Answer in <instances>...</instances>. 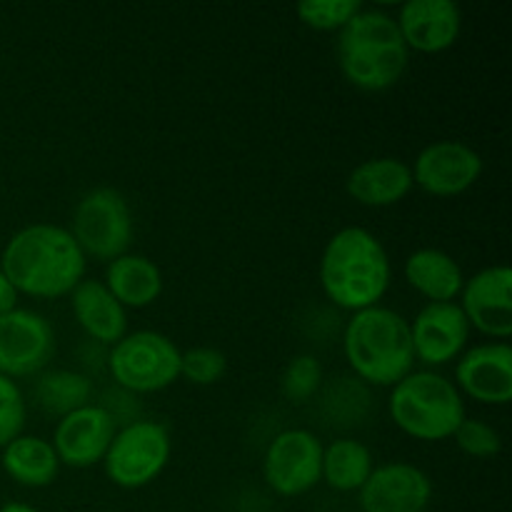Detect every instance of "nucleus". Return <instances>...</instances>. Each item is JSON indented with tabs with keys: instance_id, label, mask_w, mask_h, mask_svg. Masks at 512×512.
I'll return each instance as SVG.
<instances>
[{
	"instance_id": "nucleus-1",
	"label": "nucleus",
	"mask_w": 512,
	"mask_h": 512,
	"mask_svg": "<svg viewBox=\"0 0 512 512\" xmlns=\"http://www.w3.org/2000/svg\"><path fill=\"white\" fill-rule=\"evenodd\" d=\"M88 258L68 228L33 223L20 228L0 253V270L18 295L63 298L85 280Z\"/></svg>"
},
{
	"instance_id": "nucleus-2",
	"label": "nucleus",
	"mask_w": 512,
	"mask_h": 512,
	"mask_svg": "<svg viewBox=\"0 0 512 512\" xmlns=\"http://www.w3.org/2000/svg\"><path fill=\"white\" fill-rule=\"evenodd\" d=\"M390 258L378 235L365 228H343L320 255V285L338 308L358 310L380 305L390 288Z\"/></svg>"
},
{
	"instance_id": "nucleus-3",
	"label": "nucleus",
	"mask_w": 512,
	"mask_h": 512,
	"mask_svg": "<svg viewBox=\"0 0 512 512\" xmlns=\"http://www.w3.org/2000/svg\"><path fill=\"white\" fill-rule=\"evenodd\" d=\"M410 50L395 15L380 8H360L338 30V63L350 85L368 93L388 90L403 78Z\"/></svg>"
},
{
	"instance_id": "nucleus-4",
	"label": "nucleus",
	"mask_w": 512,
	"mask_h": 512,
	"mask_svg": "<svg viewBox=\"0 0 512 512\" xmlns=\"http://www.w3.org/2000/svg\"><path fill=\"white\" fill-rule=\"evenodd\" d=\"M343 353L360 380L380 388L413 373L415 353L410 323L385 305H373L353 313L343 330Z\"/></svg>"
},
{
	"instance_id": "nucleus-5",
	"label": "nucleus",
	"mask_w": 512,
	"mask_h": 512,
	"mask_svg": "<svg viewBox=\"0 0 512 512\" xmlns=\"http://www.w3.org/2000/svg\"><path fill=\"white\" fill-rule=\"evenodd\" d=\"M390 418L415 440H448L463 423L465 400L453 380L433 370H413L390 393Z\"/></svg>"
},
{
	"instance_id": "nucleus-6",
	"label": "nucleus",
	"mask_w": 512,
	"mask_h": 512,
	"mask_svg": "<svg viewBox=\"0 0 512 512\" xmlns=\"http://www.w3.org/2000/svg\"><path fill=\"white\" fill-rule=\"evenodd\" d=\"M108 370L125 393H160L180 378V350L158 330H135L113 345Z\"/></svg>"
},
{
	"instance_id": "nucleus-7",
	"label": "nucleus",
	"mask_w": 512,
	"mask_h": 512,
	"mask_svg": "<svg viewBox=\"0 0 512 512\" xmlns=\"http://www.w3.org/2000/svg\"><path fill=\"white\" fill-rule=\"evenodd\" d=\"M68 230L85 258L110 263L128 253L133 243V210L120 190L100 185L78 200Z\"/></svg>"
},
{
	"instance_id": "nucleus-8",
	"label": "nucleus",
	"mask_w": 512,
	"mask_h": 512,
	"mask_svg": "<svg viewBox=\"0 0 512 512\" xmlns=\"http://www.w3.org/2000/svg\"><path fill=\"white\" fill-rule=\"evenodd\" d=\"M173 453L170 430L155 420H133L115 433L103 465L113 485L138 490L153 483Z\"/></svg>"
},
{
	"instance_id": "nucleus-9",
	"label": "nucleus",
	"mask_w": 512,
	"mask_h": 512,
	"mask_svg": "<svg viewBox=\"0 0 512 512\" xmlns=\"http://www.w3.org/2000/svg\"><path fill=\"white\" fill-rule=\"evenodd\" d=\"M263 478L273 493L295 498L323 480V443L305 428H290L270 440L263 458Z\"/></svg>"
},
{
	"instance_id": "nucleus-10",
	"label": "nucleus",
	"mask_w": 512,
	"mask_h": 512,
	"mask_svg": "<svg viewBox=\"0 0 512 512\" xmlns=\"http://www.w3.org/2000/svg\"><path fill=\"white\" fill-rule=\"evenodd\" d=\"M55 353V333L48 318L35 310L15 308L0 315V375H38Z\"/></svg>"
},
{
	"instance_id": "nucleus-11",
	"label": "nucleus",
	"mask_w": 512,
	"mask_h": 512,
	"mask_svg": "<svg viewBox=\"0 0 512 512\" xmlns=\"http://www.w3.org/2000/svg\"><path fill=\"white\" fill-rule=\"evenodd\" d=\"M413 183L435 198H453L465 193L483 175L478 150L460 140H438L425 145L413 163Z\"/></svg>"
},
{
	"instance_id": "nucleus-12",
	"label": "nucleus",
	"mask_w": 512,
	"mask_h": 512,
	"mask_svg": "<svg viewBox=\"0 0 512 512\" xmlns=\"http://www.w3.org/2000/svg\"><path fill=\"white\" fill-rule=\"evenodd\" d=\"M115 433H118V425L110 418L108 410L100 403H90L58 420L50 445H53L60 465L93 468V465L103 463Z\"/></svg>"
},
{
	"instance_id": "nucleus-13",
	"label": "nucleus",
	"mask_w": 512,
	"mask_h": 512,
	"mask_svg": "<svg viewBox=\"0 0 512 512\" xmlns=\"http://www.w3.org/2000/svg\"><path fill=\"white\" fill-rule=\"evenodd\" d=\"M512 270L508 265H490L465 278L460 290V310L470 328L503 343L512 335Z\"/></svg>"
},
{
	"instance_id": "nucleus-14",
	"label": "nucleus",
	"mask_w": 512,
	"mask_h": 512,
	"mask_svg": "<svg viewBox=\"0 0 512 512\" xmlns=\"http://www.w3.org/2000/svg\"><path fill=\"white\" fill-rule=\"evenodd\" d=\"M360 493L363 512H425L433 500V480L410 463L373 468Z\"/></svg>"
},
{
	"instance_id": "nucleus-15",
	"label": "nucleus",
	"mask_w": 512,
	"mask_h": 512,
	"mask_svg": "<svg viewBox=\"0 0 512 512\" xmlns=\"http://www.w3.org/2000/svg\"><path fill=\"white\" fill-rule=\"evenodd\" d=\"M415 360L425 365L450 363L460 358L470 338V323L458 303H428L410 323Z\"/></svg>"
},
{
	"instance_id": "nucleus-16",
	"label": "nucleus",
	"mask_w": 512,
	"mask_h": 512,
	"mask_svg": "<svg viewBox=\"0 0 512 512\" xmlns=\"http://www.w3.org/2000/svg\"><path fill=\"white\" fill-rule=\"evenodd\" d=\"M455 388L485 405L512 400V348L508 343H483L460 355Z\"/></svg>"
},
{
	"instance_id": "nucleus-17",
	"label": "nucleus",
	"mask_w": 512,
	"mask_h": 512,
	"mask_svg": "<svg viewBox=\"0 0 512 512\" xmlns=\"http://www.w3.org/2000/svg\"><path fill=\"white\" fill-rule=\"evenodd\" d=\"M395 23L408 50L440 53L458 40L463 13L453 0H408L400 5Z\"/></svg>"
},
{
	"instance_id": "nucleus-18",
	"label": "nucleus",
	"mask_w": 512,
	"mask_h": 512,
	"mask_svg": "<svg viewBox=\"0 0 512 512\" xmlns=\"http://www.w3.org/2000/svg\"><path fill=\"white\" fill-rule=\"evenodd\" d=\"M413 170L400 158H370L350 170L345 190L368 208H388L413 190Z\"/></svg>"
},
{
	"instance_id": "nucleus-19",
	"label": "nucleus",
	"mask_w": 512,
	"mask_h": 512,
	"mask_svg": "<svg viewBox=\"0 0 512 512\" xmlns=\"http://www.w3.org/2000/svg\"><path fill=\"white\" fill-rule=\"evenodd\" d=\"M70 310L95 343L115 345L128 335V310L115 300L103 280H83L70 293Z\"/></svg>"
},
{
	"instance_id": "nucleus-20",
	"label": "nucleus",
	"mask_w": 512,
	"mask_h": 512,
	"mask_svg": "<svg viewBox=\"0 0 512 512\" xmlns=\"http://www.w3.org/2000/svg\"><path fill=\"white\" fill-rule=\"evenodd\" d=\"M405 280L430 303H453L465 285L458 260L440 248H420L408 255Z\"/></svg>"
},
{
	"instance_id": "nucleus-21",
	"label": "nucleus",
	"mask_w": 512,
	"mask_h": 512,
	"mask_svg": "<svg viewBox=\"0 0 512 512\" xmlns=\"http://www.w3.org/2000/svg\"><path fill=\"white\" fill-rule=\"evenodd\" d=\"M103 283L125 310L148 308L163 293V273L153 260L140 253H125L110 260Z\"/></svg>"
},
{
	"instance_id": "nucleus-22",
	"label": "nucleus",
	"mask_w": 512,
	"mask_h": 512,
	"mask_svg": "<svg viewBox=\"0 0 512 512\" xmlns=\"http://www.w3.org/2000/svg\"><path fill=\"white\" fill-rule=\"evenodd\" d=\"M3 470L25 488H45L60 473V460L50 440L38 435H18L3 448Z\"/></svg>"
},
{
	"instance_id": "nucleus-23",
	"label": "nucleus",
	"mask_w": 512,
	"mask_h": 512,
	"mask_svg": "<svg viewBox=\"0 0 512 512\" xmlns=\"http://www.w3.org/2000/svg\"><path fill=\"white\" fill-rule=\"evenodd\" d=\"M373 468V453L360 440L340 438L323 448V480L338 493L363 488Z\"/></svg>"
},
{
	"instance_id": "nucleus-24",
	"label": "nucleus",
	"mask_w": 512,
	"mask_h": 512,
	"mask_svg": "<svg viewBox=\"0 0 512 512\" xmlns=\"http://www.w3.org/2000/svg\"><path fill=\"white\" fill-rule=\"evenodd\" d=\"M90 398H93V383L88 375L75 370H48L35 380V403L48 415L63 418L90 405Z\"/></svg>"
},
{
	"instance_id": "nucleus-25",
	"label": "nucleus",
	"mask_w": 512,
	"mask_h": 512,
	"mask_svg": "<svg viewBox=\"0 0 512 512\" xmlns=\"http://www.w3.org/2000/svg\"><path fill=\"white\" fill-rule=\"evenodd\" d=\"M323 385V365L313 355H298L290 360L280 378V388L290 403H308Z\"/></svg>"
},
{
	"instance_id": "nucleus-26",
	"label": "nucleus",
	"mask_w": 512,
	"mask_h": 512,
	"mask_svg": "<svg viewBox=\"0 0 512 512\" xmlns=\"http://www.w3.org/2000/svg\"><path fill=\"white\" fill-rule=\"evenodd\" d=\"M228 373V358L223 350L200 345L180 353V375L193 385H215Z\"/></svg>"
},
{
	"instance_id": "nucleus-27",
	"label": "nucleus",
	"mask_w": 512,
	"mask_h": 512,
	"mask_svg": "<svg viewBox=\"0 0 512 512\" xmlns=\"http://www.w3.org/2000/svg\"><path fill=\"white\" fill-rule=\"evenodd\" d=\"M360 8V0H303L298 5V18L308 28L340 30Z\"/></svg>"
},
{
	"instance_id": "nucleus-28",
	"label": "nucleus",
	"mask_w": 512,
	"mask_h": 512,
	"mask_svg": "<svg viewBox=\"0 0 512 512\" xmlns=\"http://www.w3.org/2000/svg\"><path fill=\"white\" fill-rule=\"evenodd\" d=\"M453 440L465 455L480 460L495 458L500 453V448H503V440H500L498 430L475 418H465L453 433Z\"/></svg>"
},
{
	"instance_id": "nucleus-29",
	"label": "nucleus",
	"mask_w": 512,
	"mask_h": 512,
	"mask_svg": "<svg viewBox=\"0 0 512 512\" xmlns=\"http://www.w3.org/2000/svg\"><path fill=\"white\" fill-rule=\"evenodd\" d=\"M25 415H28V410H25L23 390L18 388V383L13 378L0 375V450L10 440L23 435Z\"/></svg>"
},
{
	"instance_id": "nucleus-30",
	"label": "nucleus",
	"mask_w": 512,
	"mask_h": 512,
	"mask_svg": "<svg viewBox=\"0 0 512 512\" xmlns=\"http://www.w3.org/2000/svg\"><path fill=\"white\" fill-rule=\"evenodd\" d=\"M15 308H18V290L13 288V283H10V280L5 278L3 270H0V315L10 313V310Z\"/></svg>"
},
{
	"instance_id": "nucleus-31",
	"label": "nucleus",
	"mask_w": 512,
	"mask_h": 512,
	"mask_svg": "<svg viewBox=\"0 0 512 512\" xmlns=\"http://www.w3.org/2000/svg\"><path fill=\"white\" fill-rule=\"evenodd\" d=\"M0 512H38V510L28 503H5L3 508H0Z\"/></svg>"
}]
</instances>
